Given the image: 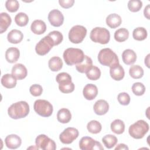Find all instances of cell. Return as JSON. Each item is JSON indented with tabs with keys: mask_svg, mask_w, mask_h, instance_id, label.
Returning <instances> with one entry per match:
<instances>
[{
	"mask_svg": "<svg viewBox=\"0 0 150 150\" xmlns=\"http://www.w3.org/2000/svg\"><path fill=\"white\" fill-rule=\"evenodd\" d=\"M29 112V105L25 101L12 104L8 109V114L11 118L17 120L26 117Z\"/></svg>",
	"mask_w": 150,
	"mask_h": 150,
	"instance_id": "cell-1",
	"label": "cell"
},
{
	"mask_svg": "<svg viewBox=\"0 0 150 150\" xmlns=\"http://www.w3.org/2000/svg\"><path fill=\"white\" fill-rule=\"evenodd\" d=\"M84 54L81 49L70 47L66 49L63 53V59L65 63L69 66L77 64L83 62Z\"/></svg>",
	"mask_w": 150,
	"mask_h": 150,
	"instance_id": "cell-2",
	"label": "cell"
},
{
	"mask_svg": "<svg viewBox=\"0 0 150 150\" xmlns=\"http://www.w3.org/2000/svg\"><path fill=\"white\" fill-rule=\"evenodd\" d=\"M98 60L101 64L110 67L119 64L117 55L110 48H104L99 52Z\"/></svg>",
	"mask_w": 150,
	"mask_h": 150,
	"instance_id": "cell-3",
	"label": "cell"
},
{
	"mask_svg": "<svg viewBox=\"0 0 150 150\" xmlns=\"http://www.w3.org/2000/svg\"><path fill=\"white\" fill-rule=\"evenodd\" d=\"M56 80L59 83V88L62 93H70L74 91V84L71 81V77L67 73H59L56 77Z\"/></svg>",
	"mask_w": 150,
	"mask_h": 150,
	"instance_id": "cell-4",
	"label": "cell"
},
{
	"mask_svg": "<svg viewBox=\"0 0 150 150\" xmlns=\"http://www.w3.org/2000/svg\"><path fill=\"white\" fill-rule=\"evenodd\" d=\"M149 128V124L144 120H140L129 126L128 132L132 138L141 139L148 132Z\"/></svg>",
	"mask_w": 150,
	"mask_h": 150,
	"instance_id": "cell-5",
	"label": "cell"
},
{
	"mask_svg": "<svg viewBox=\"0 0 150 150\" xmlns=\"http://www.w3.org/2000/svg\"><path fill=\"white\" fill-rule=\"evenodd\" d=\"M90 38L95 43L105 45L110 41V33L109 30L105 28L96 27L91 30Z\"/></svg>",
	"mask_w": 150,
	"mask_h": 150,
	"instance_id": "cell-6",
	"label": "cell"
},
{
	"mask_svg": "<svg viewBox=\"0 0 150 150\" xmlns=\"http://www.w3.org/2000/svg\"><path fill=\"white\" fill-rule=\"evenodd\" d=\"M33 108L34 110L38 115L43 117H50L53 111L52 104L45 100L39 99L36 100L34 103Z\"/></svg>",
	"mask_w": 150,
	"mask_h": 150,
	"instance_id": "cell-7",
	"label": "cell"
},
{
	"mask_svg": "<svg viewBox=\"0 0 150 150\" xmlns=\"http://www.w3.org/2000/svg\"><path fill=\"white\" fill-rule=\"evenodd\" d=\"M87 35L86 28L81 25H75L73 26L69 32V40L75 44L83 42Z\"/></svg>",
	"mask_w": 150,
	"mask_h": 150,
	"instance_id": "cell-8",
	"label": "cell"
},
{
	"mask_svg": "<svg viewBox=\"0 0 150 150\" xmlns=\"http://www.w3.org/2000/svg\"><path fill=\"white\" fill-rule=\"evenodd\" d=\"M54 46L52 38L48 35L43 38L36 45L35 51L40 56H43L49 53Z\"/></svg>",
	"mask_w": 150,
	"mask_h": 150,
	"instance_id": "cell-9",
	"label": "cell"
},
{
	"mask_svg": "<svg viewBox=\"0 0 150 150\" xmlns=\"http://www.w3.org/2000/svg\"><path fill=\"white\" fill-rule=\"evenodd\" d=\"M35 144L38 149L43 150H55L56 149L54 141L45 134L39 135L36 138Z\"/></svg>",
	"mask_w": 150,
	"mask_h": 150,
	"instance_id": "cell-10",
	"label": "cell"
},
{
	"mask_svg": "<svg viewBox=\"0 0 150 150\" xmlns=\"http://www.w3.org/2000/svg\"><path fill=\"white\" fill-rule=\"evenodd\" d=\"M79 147L82 150L104 149V148L102 146L100 142L95 141L94 139L90 137H82L79 142Z\"/></svg>",
	"mask_w": 150,
	"mask_h": 150,
	"instance_id": "cell-11",
	"label": "cell"
},
{
	"mask_svg": "<svg viewBox=\"0 0 150 150\" xmlns=\"http://www.w3.org/2000/svg\"><path fill=\"white\" fill-rule=\"evenodd\" d=\"M79 134V131L73 127L66 128L59 135L60 141L64 144H70L77 139Z\"/></svg>",
	"mask_w": 150,
	"mask_h": 150,
	"instance_id": "cell-12",
	"label": "cell"
},
{
	"mask_svg": "<svg viewBox=\"0 0 150 150\" xmlns=\"http://www.w3.org/2000/svg\"><path fill=\"white\" fill-rule=\"evenodd\" d=\"M48 20L52 26L59 27L63 23L64 16L59 10L53 9L49 13Z\"/></svg>",
	"mask_w": 150,
	"mask_h": 150,
	"instance_id": "cell-13",
	"label": "cell"
},
{
	"mask_svg": "<svg viewBox=\"0 0 150 150\" xmlns=\"http://www.w3.org/2000/svg\"><path fill=\"white\" fill-rule=\"evenodd\" d=\"M28 74L27 69L21 64L18 63L15 64L12 69V74L16 79V80H22L25 79Z\"/></svg>",
	"mask_w": 150,
	"mask_h": 150,
	"instance_id": "cell-14",
	"label": "cell"
},
{
	"mask_svg": "<svg viewBox=\"0 0 150 150\" xmlns=\"http://www.w3.org/2000/svg\"><path fill=\"white\" fill-rule=\"evenodd\" d=\"M83 94L84 98L87 100H93L98 94V88L93 84H86L83 90Z\"/></svg>",
	"mask_w": 150,
	"mask_h": 150,
	"instance_id": "cell-15",
	"label": "cell"
},
{
	"mask_svg": "<svg viewBox=\"0 0 150 150\" xmlns=\"http://www.w3.org/2000/svg\"><path fill=\"white\" fill-rule=\"evenodd\" d=\"M5 142L6 146L12 149H16L19 148L21 144V138L16 134H11L8 135L5 139Z\"/></svg>",
	"mask_w": 150,
	"mask_h": 150,
	"instance_id": "cell-16",
	"label": "cell"
},
{
	"mask_svg": "<svg viewBox=\"0 0 150 150\" xmlns=\"http://www.w3.org/2000/svg\"><path fill=\"white\" fill-rule=\"evenodd\" d=\"M110 74L112 79L116 81H120L124 77L125 71L121 65L117 64L110 67Z\"/></svg>",
	"mask_w": 150,
	"mask_h": 150,
	"instance_id": "cell-17",
	"label": "cell"
},
{
	"mask_svg": "<svg viewBox=\"0 0 150 150\" xmlns=\"http://www.w3.org/2000/svg\"><path fill=\"white\" fill-rule=\"evenodd\" d=\"M93 110L97 115H104L108 112L109 110L108 103L104 100H99L97 101L94 104Z\"/></svg>",
	"mask_w": 150,
	"mask_h": 150,
	"instance_id": "cell-18",
	"label": "cell"
},
{
	"mask_svg": "<svg viewBox=\"0 0 150 150\" xmlns=\"http://www.w3.org/2000/svg\"><path fill=\"white\" fill-rule=\"evenodd\" d=\"M93 66L92 59L88 56H84L82 62L76 65V70L81 73H86Z\"/></svg>",
	"mask_w": 150,
	"mask_h": 150,
	"instance_id": "cell-19",
	"label": "cell"
},
{
	"mask_svg": "<svg viewBox=\"0 0 150 150\" xmlns=\"http://www.w3.org/2000/svg\"><path fill=\"white\" fill-rule=\"evenodd\" d=\"M20 56L19 50L14 47L8 48L5 52V59L10 63H13L18 61Z\"/></svg>",
	"mask_w": 150,
	"mask_h": 150,
	"instance_id": "cell-20",
	"label": "cell"
},
{
	"mask_svg": "<svg viewBox=\"0 0 150 150\" xmlns=\"http://www.w3.org/2000/svg\"><path fill=\"white\" fill-rule=\"evenodd\" d=\"M30 29L36 35H42L46 30V25L42 20H35L31 24Z\"/></svg>",
	"mask_w": 150,
	"mask_h": 150,
	"instance_id": "cell-21",
	"label": "cell"
},
{
	"mask_svg": "<svg viewBox=\"0 0 150 150\" xmlns=\"http://www.w3.org/2000/svg\"><path fill=\"white\" fill-rule=\"evenodd\" d=\"M122 59L123 62L127 65L134 64L137 60V54L132 49H126L122 53Z\"/></svg>",
	"mask_w": 150,
	"mask_h": 150,
	"instance_id": "cell-22",
	"label": "cell"
},
{
	"mask_svg": "<svg viewBox=\"0 0 150 150\" xmlns=\"http://www.w3.org/2000/svg\"><path fill=\"white\" fill-rule=\"evenodd\" d=\"M23 38V35L21 31L18 29H12L7 35V39L9 42L13 44L20 43Z\"/></svg>",
	"mask_w": 150,
	"mask_h": 150,
	"instance_id": "cell-23",
	"label": "cell"
},
{
	"mask_svg": "<svg viewBox=\"0 0 150 150\" xmlns=\"http://www.w3.org/2000/svg\"><path fill=\"white\" fill-rule=\"evenodd\" d=\"M122 22L121 16L117 13H111L107 16L106 18L107 25L112 29L118 27Z\"/></svg>",
	"mask_w": 150,
	"mask_h": 150,
	"instance_id": "cell-24",
	"label": "cell"
},
{
	"mask_svg": "<svg viewBox=\"0 0 150 150\" xmlns=\"http://www.w3.org/2000/svg\"><path fill=\"white\" fill-rule=\"evenodd\" d=\"M16 79L11 74H5L1 78L2 85L7 88H14L16 85Z\"/></svg>",
	"mask_w": 150,
	"mask_h": 150,
	"instance_id": "cell-25",
	"label": "cell"
},
{
	"mask_svg": "<svg viewBox=\"0 0 150 150\" xmlns=\"http://www.w3.org/2000/svg\"><path fill=\"white\" fill-rule=\"evenodd\" d=\"M12 22L11 16L6 12H2L0 14V33L5 32Z\"/></svg>",
	"mask_w": 150,
	"mask_h": 150,
	"instance_id": "cell-26",
	"label": "cell"
},
{
	"mask_svg": "<svg viewBox=\"0 0 150 150\" xmlns=\"http://www.w3.org/2000/svg\"><path fill=\"white\" fill-rule=\"evenodd\" d=\"M71 118V114L69 110L63 108L60 109L57 113V119L61 123H68Z\"/></svg>",
	"mask_w": 150,
	"mask_h": 150,
	"instance_id": "cell-27",
	"label": "cell"
},
{
	"mask_svg": "<svg viewBox=\"0 0 150 150\" xmlns=\"http://www.w3.org/2000/svg\"><path fill=\"white\" fill-rule=\"evenodd\" d=\"M48 66L52 71H57L62 68L63 62L59 57L54 56L49 60Z\"/></svg>",
	"mask_w": 150,
	"mask_h": 150,
	"instance_id": "cell-28",
	"label": "cell"
},
{
	"mask_svg": "<svg viewBox=\"0 0 150 150\" xmlns=\"http://www.w3.org/2000/svg\"><path fill=\"white\" fill-rule=\"evenodd\" d=\"M110 127L111 131L116 134H121L125 130L124 122L120 119H116L114 120L111 123Z\"/></svg>",
	"mask_w": 150,
	"mask_h": 150,
	"instance_id": "cell-29",
	"label": "cell"
},
{
	"mask_svg": "<svg viewBox=\"0 0 150 150\" xmlns=\"http://www.w3.org/2000/svg\"><path fill=\"white\" fill-rule=\"evenodd\" d=\"M148 33L145 28L143 27H138L134 29L132 32L133 38L138 41L145 40L147 37Z\"/></svg>",
	"mask_w": 150,
	"mask_h": 150,
	"instance_id": "cell-30",
	"label": "cell"
},
{
	"mask_svg": "<svg viewBox=\"0 0 150 150\" xmlns=\"http://www.w3.org/2000/svg\"><path fill=\"white\" fill-rule=\"evenodd\" d=\"M128 37L129 32L125 28L118 29L114 33V39L118 42H123L127 40Z\"/></svg>",
	"mask_w": 150,
	"mask_h": 150,
	"instance_id": "cell-31",
	"label": "cell"
},
{
	"mask_svg": "<svg viewBox=\"0 0 150 150\" xmlns=\"http://www.w3.org/2000/svg\"><path fill=\"white\" fill-rule=\"evenodd\" d=\"M130 76L134 79H139L144 76V70L139 65H132L129 70Z\"/></svg>",
	"mask_w": 150,
	"mask_h": 150,
	"instance_id": "cell-32",
	"label": "cell"
},
{
	"mask_svg": "<svg viewBox=\"0 0 150 150\" xmlns=\"http://www.w3.org/2000/svg\"><path fill=\"white\" fill-rule=\"evenodd\" d=\"M102 141L107 148L111 149L116 145L118 142V139L115 135L108 134L102 138Z\"/></svg>",
	"mask_w": 150,
	"mask_h": 150,
	"instance_id": "cell-33",
	"label": "cell"
},
{
	"mask_svg": "<svg viewBox=\"0 0 150 150\" xmlns=\"http://www.w3.org/2000/svg\"><path fill=\"white\" fill-rule=\"evenodd\" d=\"M87 128L88 132L90 133L96 134L101 131L102 126L100 122H99L98 121L91 120L87 124Z\"/></svg>",
	"mask_w": 150,
	"mask_h": 150,
	"instance_id": "cell-34",
	"label": "cell"
},
{
	"mask_svg": "<svg viewBox=\"0 0 150 150\" xmlns=\"http://www.w3.org/2000/svg\"><path fill=\"white\" fill-rule=\"evenodd\" d=\"M15 22L19 26H25L28 23L29 17L25 13L19 12L15 16Z\"/></svg>",
	"mask_w": 150,
	"mask_h": 150,
	"instance_id": "cell-35",
	"label": "cell"
},
{
	"mask_svg": "<svg viewBox=\"0 0 150 150\" xmlns=\"http://www.w3.org/2000/svg\"><path fill=\"white\" fill-rule=\"evenodd\" d=\"M87 77L91 80H97L101 76V71L98 67L93 66L86 73Z\"/></svg>",
	"mask_w": 150,
	"mask_h": 150,
	"instance_id": "cell-36",
	"label": "cell"
},
{
	"mask_svg": "<svg viewBox=\"0 0 150 150\" xmlns=\"http://www.w3.org/2000/svg\"><path fill=\"white\" fill-rule=\"evenodd\" d=\"M142 6V2L139 0H130L128 2V8L132 12H137L140 11Z\"/></svg>",
	"mask_w": 150,
	"mask_h": 150,
	"instance_id": "cell-37",
	"label": "cell"
},
{
	"mask_svg": "<svg viewBox=\"0 0 150 150\" xmlns=\"http://www.w3.org/2000/svg\"><path fill=\"white\" fill-rule=\"evenodd\" d=\"M132 93L138 96H142L145 91V87L140 82H137L133 84L132 86Z\"/></svg>",
	"mask_w": 150,
	"mask_h": 150,
	"instance_id": "cell-38",
	"label": "cell"
},
{
	"mask_svg": "<svg viewBox=\"0 0 150 150\" xmlns=\"http://www.w3.org/2000/svg\"><path fill=\"white\" fill-rule=\"evenodd\" d=\"M47 35L52 38L54 42V46L58 45L61 43L63 39V35L59 31L53 30L52 32H50Z\"/></svg>",
	"mask_w": 150,
	"mask_h": 150,
	"instance_id": "cell-39",
	"label": "cell"
},
{
	"mask_svg": "<svg viewBox=\"0 0 150 150\" xmlns=\"http://www.w3.org/2000/svg\"><path fill=\"white\" fill-rule=\"evenodd\" d=\"M5 7L10 12H15L19 8V4L16 0H8L5 2Z\"/></svg>",
	"mask_w": 150,
	"mask_h": 150,
	"instance_id": "cell-40",
	"label": "cell"
},
{
	"mask_svg": "<svg viewBox=\"0 0 150 150\" xmlns=\"http://www.w3.org/2000/svg\"><path fill=\"white\" fill-rule=\"evenodd\" d=\"M117 100L120 104L122 105H127L130 102V96L128 93L122 92L118 95Z\"/></svg>",
	"mask_w": 150,
	"mask_h": 150,
	"instance_id": "cell-41",
	"label": "cell"
},
{
	"mask_svg": "<svg viewBox=\"0 0 150 150\" xmlns=\"http://www.w3.org/2000/svg\"><path fill=\"white\" fill-rule=\"evenodd\" d=\"M29 91L30 93L35 97L40 96L42 92H43V88L42 87L40 84H35L32 85L29 88Z\"/></svg>",
	"mask_w": 150,
	"mask_h": 150,
	"instance_id": "cell-42",
	"label": "cell"
},
{
	"mask_svg": "<svg viewBox=\"0 0 150 150\" xmlns=\"http://www.w3.org/2000/svg\"><path fill=\"white\" fill-rule=\"evenodd\" d=\"M59 3L62 8L67 9L73 6L74 3V0H59Z\"/></svg>",
	"mask_w": 150,
	"mask_h": 150,
	"instance_id": "cell-43",
	"label": "cell"
},
{
	"mask_svg": "<svg viewBox=\"0 0 150 150\" xmlns=\"http://www.w3.org/2000/svg\"><path fill=\"white\" fill-rule=\"evenodd\" d=\"M144 14L145 17H146L148 19H149V4L144 8Z\"/></svg>",
	"mask_w": 150,
	"mask_h": 150,
	"instance_id": "cell-44",
	"label": "cell"
},
{
	"mask_svg": "<svg viewBox=\"0 0 150 150\" xmlns=\"http://www.w3.org/2000/svg\"><path fill=\"white\" fill-rule=\"evenodd\" d=\"M128 147L124 144H120L117 145V146L115 148V150H118V149H128Z\"/></svg>",
	"mask_w": 150,
	"mask_h": 150,
	"instance_id": "cell-45",
	"label": "cell"
},
{
	"mask_svg": "<svg viewBox=\"0 0 150 150\" xmlns=\"http://www.w3.org/2000/svg\"><path fill=\"white\" fill-rule=\"evenodd\" d=\"M149 54H148L147 56H146V57L145 58V64H146V66L148 67H149Z\"/></svg>",
	"mask_w": 150,
	"mask_h": 150,
	"instance_id": "cell-46",
	"label": "cell"
}]
</instances>
